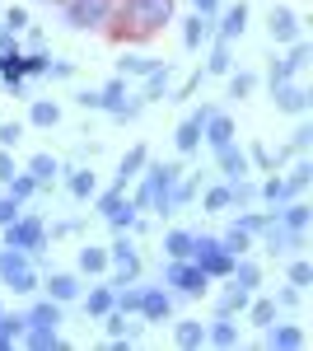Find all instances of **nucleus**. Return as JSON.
Returning <instances> with one entry per match:
<instances>
[{"label": "nucleus", "mask_w": 313, "mask_h": 351, "mask_svg": "<svg viewBox=\"0 0 313 351\" xmlns=\"http://www.w3.org/2000/svg\"><path fill=\"white\" fill-rule=\"evenodd\" d=\"M286 80H295V75H290L286 56H276V61H271V71H266V84H271V89H276V84H286Z\"/></svg>", "instance_id": "13d9d810"}, {"label": "nucleus", "mask_w": 313, "mask_h": 351, "mask_svg": "<svg viewBox=\"0 0 313 351\" xmlns=\"http://www.w3.org/2000/svg\"><path fill=\"white\" fill-rule=\"evenodd\" d=\"M47 234H52V239H71V234H79V220H61V225H52Z\"/></svg>", "instance_id": "680f3d73"}, {"label": "nucleus", "mask_w": 313, "mask_h": 351, "mask_svg": "<svg viewBox=\"0 0 313 351\" xmlns=\"http://www.w3.org/2000/svg\"><path fill=\"white\" fill-rule=\"evenodd\" d=\"M271 104H276L281 112H290V117H304L313 99H309V89H304V84L286 80V84H276V89H271Z\"/></svg>", "instance_id": "dca6fc26"}, {"label": "nucleus", "mask_w": 313, "mask_h": 351, "mask_svg": "<svg viewBox=\"0 0 313 351\" xmlns=\"http://www.w3.org/2000/svg\"><path fill=\"white\" fill-rule=\"evenodd\" d=\"M75 263H79V271H84V276H103V271L112 267V263H108V248H99V243H84Z\"/></svg>", "instance_id": "473e14b6"}, {"label": "nucleus", "mask_w": 313, "mask_h": 351, "mask_svg": "<svg viewBox=\"0 0 313 351\" xmlns=\"http://www.w3.org/2000/svg\"><path fill=\"white\" fill-rule=\"evenodd\" d=\"M89 202L99 206V216H103L108 225H112V230H131V225H136V216H140V211H136V202H131L127 192H117V188L94 192Z\"/></svg>", "instance_id": "0eeeda50"}, {"label": "nucleus", "mask_w": 313, "mask_h": 351, "mask_svg": "<svg viewBox=\"0 0 313 351\" xmlns=\"http://www.w3.org/2000/svg\"><path fill=\"white\" fill-rule=\"evenodd\" d=\"M262 248L271 253V258H295V253H304V243H309V230H286L281 220H271L266 230L258 234Z\"/></svg>", "instance_id": "6e6552de"}, {"label": "nucleus", "mask_w": 313, "mask_h": 351, "mask_svg": "<svg viewBox=\"0 0 313 351\" xmlns=\"http://www.w3.org/2000/svg\"><path fill=\"white\" fill-rule=\"evenodd\" d=\"M286 281H290V286H299V291H309V286H313V263L295 253V258L286 263Z\"/></svg>", "instance_id": "4c0bfd02"}, {"label": "nucleus", "mask_w": 313, "mask_h": 351, "mask_svg": "<svg viewBox=\"0 0 313 351\" xmlns=\"http://www.w3.org/2000/svg\"><path fill=\"white\" fill-rule=\"evenodd\" d=\"M168 89H173V61H159L155 71L140 80V99L145 104H168Z\"/></svg>", "instance_id": "2eb2a0df"}, {"label": "nucleus", "mask_w": 313, "mask_h": 351, "mask_svg": "<svg viewBox=\"0 0 313 351\" xmlns=\"http://www.w3.org/2000/svg\"><path fill=\"white\" fill-rule=\"evenodd\" d=\"M220 243H225V248H229V253H234V258H243V253H253V248H258V239H253V234H248V230H243V225H229V230H225V234H220Z\"/></svg>", "instance_id": "c9c22d12"}, {"label": "nucleus", "mask_w": 313, "mask_h": 351, "mask_svg": "<svg viewBox=\"0 0 313 351\" xmlns=\"http://www.w3.org/2000/svg\"><path fill=\"white\" fill-rule=\"evenodd\" d=\"M276 314H281V309H276V300H271V295H258V291H253L248 309H243V319H248L253 328H266L271 319H276Z\"/></svg>", "instance_id": "7c9ffc66"}, {"label": "nucleus", "mask_w": 313, "mask_h": 351, "mask_svg": "<svg viewBox=\"0 0 313 351\" xmlns=\"http://www.w3.org/2000/svg\"><path fill=\"white\" fill-rule=\"evenodd\" d=\"M42 291H47V300H56V304H71V300H79V276L75 271H47L42 276Z\"/></svg>", "instance_id": "f3484780"}, {"label": "nucleus", "mask_w": 313, "mask_h": 351, "mask_svg": "<svg viewBox=\"0 0 313 351\" xmlns=\"http://www.w3.org/2000/svg\"><path fill=\"white\" fill-rule=\"evenodd\" d=\"M286 145L295 150V155H304V150L313 145V122H299V127L290 132V141H286Z\"/></svg>", "instance_id": "3c124183"}, {"label": "nucleus", "mask_w": 313, "mask_h": 351, "mask_svg": "<svg viewBox=\"0 0 313 351\" xmlns=\"http://www.w3.org/2000/svg\"><path fill=\"white\" fill-rule=\"evenodd\" d=\"M112 5L117 0H61V24L71 33H99V28L112 24Z\"/></svg>", "instance_id": "7ed1b4c3"}, {"label": "nucleus", "mask_w": 313, "mask_h": 351, "mask_svg": "<svg viewBox=\"0 0 313 351\" xmlns=\"http://www.w3.org/2000/svg\"><path fill=\"white\" fill-rule=\"evenodd\" d=\"M47 75H52V80H71V75H75V61H61V56H52V61H47Z\"/></svg>", "instance_id": "bf43d9fd"}, {"label": "nucleus", "mask_w": 313, "mask_h": 351, "mask_svg": "<svg viewBox=\"0 0 313 351\" xmlns=\"http://www.w3.org/2000/svg\"><path fill=\"white\" fill-rule=\"evenodd\" d=\"M47 61H52V56L42 52V47L24 52V75H47Z\"/></svg>", "instance_id": "864d4df0"}, {"label": "nucleus", "mask_w": 313, "mask_h": 351, "mask_svg": "<svg viewBox=\"0 0 313 351\" xmlns=\"http://www.w3.org/2000/svg\"><path fill=\"white\" fill-rule=\"evenodd\" d=\"M61 309H66V304H56V300H38L24 314V328H61V319H66Z\"/></svg>", "instance_id": "5701e85b"}, {"label": "nucleus", "mask_w": 313, "mask_h": 351, "mask_svg": "<svg viewBox=\"0 0 313 351\" xmlns=\"http://www.w3.org/2000/svg\"><path fill=\"white\" fill-rule=\"evenodd\" d=\"M309 61H313V47L304 43V38H295V43H290V52H286V66H290V75H299V71H304Z\"/></svg>", "instance_id": "37998d69"}, {"label": "nucleus", "mask_w": 313, "mask_h": 351, "mask_svg": "<svg viewBox=\"0 0 313 351\" xmlns=\"http://www.w3.org/2000/svg\"><path fill=\"white\" fill-rule=\"evenodd\" d=\"M266 33H271L276 47H290L295 38H304V19H299L290 5H271V14H266Z\"/></svg>", "instance_id": "9d476101"}, {"label": "nucleus", "mask_w": 313, "mask_h": 351, "mask_svg": "<svg viewBox=\"0 0 313 351\" xmlns=\"http://www.w3.org/2000/svg\"><path fill=\"white\" fill-rule=\"evenodd\" d=\"M0 28H5V33H24V28H28V10H24V5L0 10Z\"/></svg>", "instance_id": "de8ad7c7"}, {"label": "nucleus", "mask_w": 313, "mask_h": 351, "mask_svg": "<svg viewBox=\"0 0 313 351\" xmlns=\"http://www.w3.org/2000/svg\"><path fill=\"white\" fill-rule=\"evenodd\" d=\"M210 38H215V19H210V14H197V10H192V14L183 19V47H187V52H201Z\"/></svg>", "instance_id": "a211bd4d"}, {"label": "nucleus", "mask_w": 313, "mask_h": 351, "mask_svg": "<svg viewBox=\"0 0 313 351\" xmlns=\"http://www.w3.org/2000/svg\"><path fill=\"white\" fill-rule=\"evenodd\" d=\"M0 309H5V304H0Z\"/></svg>", "instance_id": "338daca9"}, {"label": "nucleus", "mask_w": 313, "mask_h": 351, "mask_svg": "<svg viewBox=\"0 0 313 351\" xmlns=\"http://www.w3.org/2000/svg\"><path fill=\"white\" fill-rule=\"evenodd\" d=\"M24 337V314H10V309H0V351H10L14 342Z\"/></svg>", "instance_id": "e433bc0d"}, {"label": "nucleus", "mask_w": 313, "mask_h": 351, "mask_svg": "<svg viewBox=\"0 0 313 351\" xmlns=\"http://www.w3.org/2000/svg\"><path fill=\"white\" fill-rule=\"evenodd\" d=\"M66 173V192L75 197V202H89L94 192H99V178H94V169H61Z\"/></svg>", "instance_id": "a878e982"}, {"label": "nucleus", "mask_w": 313, "mask_h": 351, "mask_svg": "<svg viewBox=\"0 0 313 351\" xmlns=\"http://www.w3.org/2000/svg\"><path fill=\"white\" fill-rule=\"evenodd\" d=\"M271 300H276V309H286V314H295V309H299V300H304V291H299V286H290V281H286V286H281V291H276Z\"/></svg>", "instance_id": "8fccbe9b"}, {"label": "nucleus", "mask_w": 313, "mask_h": 351, "mask_svg": "<svg viewBox=\"0 0 313 351\" xmlns=\"http://www.w3.org/2000/svg\"><path fill=\"white\" fill-rule=\"evenodd\" d=\"M75 104H79L84 112H103V99H99V89H79Z\"/></svg>", "instance_id": "052dcab7"}, {"label": "nucleus", "mask_w": 313, "mask_h": 351, "mask_svg": "<svg viewBox=\"0 0 313 351\" xmlns=\"http://www.w3.org/2000/svg\"><path fill=\"white\" fill-rule=\"evenodd\" d=\"M253 89H258L253 71H229V99H253Z\"/></svg>", "instance_id": "c03bdc74"}, {"label": "nucleus", "mask_w": 313, "mask_h": 351, "mask_svg": "<svg viewBox=\"0 0 313 351\" xmlns=\"http://www.w3.org/2000/svg\"><path fill=\"white\" fill-rule=\"evenodd\" d=\"M0 243L24 248V253H33V258H38V253L47 248V220L38 216V211H19V216L0 230Z\"/></svg>", "instance_id": "20e7f679"}, {"label": "nucleus", "mask_w": 313, "mask_h": 351, "mask_svg": "<svg viewBox=\"0 0 313 351\" xmlns=\"http://www.w3.org/2000/svg\"><path fill=\"white\" fill-rule=\"evenodd\" d=\"M140 324H168L173 319V291L168 286H140V309H136Z\"/></svg>", "instance_id": "1a4fd4ad"}, {"label": "nucleus", "mask_w": 313, "mask_h": 351, "mask_svg": "<svg viewBox=\"0 0 313 351\" xmlns=\"http://www.w3.org/2000/svg\"><path fill=\"white\" fill-rule=\"evenodd\" d=\"M10 178H14V155L0 145V183H10Z\"/></svg>", "instance_id": "e2e57ef3"}, {"label": "nucleus", "mask_w": 313, "mask_h": 351, "mask_svg": "<svg viewBox=\"0 0 313 351\" xmlns=\"http://www.w3.org/2000/svg\"><path fill=\"white\" fill-rule=\"evenodd\" d=\"M19 141H24V122H0V145L5 150H14Z\"/></svg>", "instance_id": "6e6d98bb"}, {"label": "nucleus", "mask_w": 313, "mask_h": 351, "mask_svg": "<svg viewBox=\"0 0 313 351\" xmlns=\"http://www.w3.org/2000/svg\"><path fill=\"white\" fill-rule=\"evenodd\" d=\"M164 286L173 291V300H197L210 291V276L192 258H168V267H164Z\"/></svg>", "instance_id": "423d86ee"}, {"label": "nucleus", "mask_w": 313, "mask_h": 351, "mask_svg": "<svg viewBox=\"0 0 313 351\" xmlns=\"http://www.w3.org/2000/svg\"><path fill=\"white\" fill-rule=\"evenodd\" d=\"M197 267L206 271L210 281H225L234 271V253L220 243V234H192V253H187Z\"/></svg>", "instance_id": "39448f33"}, {"label": "nucleus", "mask_w": 313, "mask_h": 351, "mask_svg": "<svg viewBox=\"0 0 313 351\" xmlns=\"http://www.w3.org/2000/svg\"><path fill=\"white\" fill-rule=\"evenodd\" d=\"M238 136V127H234V117H229V112H210L206 117V127H201V141H206L210 150H220V145H229V141H234Z\"/></svg>", "instance_id": "aec40b11"}, {"label": "nucleus", "mask_w": 313, "mask_h": 351, "mask_svg": "<svg viewBox=\"0 0 313 351\" xmlns=\"http://www.w3.org/2000/svg\"><path fill=\"white\" fill-rule=\"evenodd\" d=\"M220 5H225V0H192V10H197V14H210V19L220 14Z\"/></svg>", "instance_id": "0e129e2a"}, {"label": "nucleus", "mask_w": 313, "mask_h": 351, "mask_svg": "<svg viewBox=\"0 0 313 351\" xmlns=\"http://www.w3.org/2000/svg\"><path fill=\"white\" fill-rule=\"evenodd\" d=\"M19 211H24V202H19V197H10V192H5V197H0V230H5V225H10V220L19 216Z\"/></svg>", "instance_id": "4d7b16f0"}, {"label": "nucleus", "mask_w": 313, "mask_h": 351, "mask_svg": "<svg viewBox=\"0 0 313 351\" xmlns=\"http://www.w3.org/2000/svg\"><path fill=\"white\" fill-rule=\"evenodd\" d=\"M99 99H103V112H112L122 99H127V75H112V80L99 89Z\"/></svg>", "instance_id": "a18cd8bd"}, {"label": "nucleus", "mask_w": 313, "mask_h": 351, "mask_svg": "<svg viewBox=\"0 0 313 351\" xmlns=\"http://www.w3.org/2000/svg\"><path fill=\"white\" fill-rule=\"evenodd\" d=\"M112 19L122 24L127 38H155L173 24V0H117Z\"/></svg>", "instance_id": "f257e3e1"}, {"label": "nucleus", "mask_w": 313, "mask_h": 351, "mask_svg": "<svg viewBox=\"0 0 313 351\" xmlns=\"http://www.w3.org/2000/svg\"><path fill=\"white\" fill-rule=\"evenodd\" d=\"M206 75H229L234 71V43H225V38H210V56L206 66H201Z\"/></svg>", "instance_id": "4be33fe9"}, {"label": "nucleus", "mask_w": 313, "mask_h": 351, "mask_svg": "<svg viewBox=\"0 0 313 351\" xmlns=\"http://www.w3.org/2000/svg\"><path fill=\"white\" fill-rule=\"evenodd\" d=\"M201 80H206V71H192V75H187L178 89H168V104H187V99H192V94L201 89Z\"/></svg>", "instance_id": "49530a36"}, {"label": "nucleus", "mask_w": 313, "mask_h": 351, "mask_svg": "<svg viewBox=\"0 0 313 351\" xmlns=\"http://www.w3.org/2000/svg\"><path fill=\"white\" fill-rule=\"evenodd\" d=\"M201 211H206V216H225V211H234V192H229V183H210V188L201 192Z\"/></svg>", "instance_id": "c85d7f7f"}, {"label": "nucleus", "mask_w": 313, "mask_h": 351, "mask_svg": "<svg viewBox=\"0 0 313 351\" xmlns=\"http://www.w3.org/2000/svg\"><path fill=\"white\" fill-rule=\"evenodd\" d=\"M313 183V160H295V169L286 173V188L290 197H304V188Z\"/></svg>", "instance_id": "ea45409f"}, {"label": "nucleus", "mask_w": 313, "mask_h": 351, "mask_svg": "<svg viewBox=\"0 0 313 351\" xmlns=\"http://www.w3.org/2000/svg\"><path fill=\"white\" fill-rule=\"evenodd\" d=\"M206 347H238V324L229 314H215L206 324Z\"/></svg>", "instance_id": "393cba45"}, {"label": "nucleus", "mask_w": 313, "mask_h": 351, "mask_svg": "<svg viewBox=\"0 0 313 351\" xmlns=\"http://www.w3.org/2000/svg\"><path fill=\"white\" fill-rule=\"evenodd\" d=\"M262 342L271 351H299V347H309V332L299 324H281V319H271V324L262 328Z\"/></svg>", "instance_id": "f8f14e48"}, {"label": "nucleus", "mask_w": 313, "mask_h": 351, "mask_svg": "<svg viewBox=\"0 0 313 351\" xmlns=\"http://www.w3.org/2000/svg\"><path fill=\"white\" fill-rule=\"evenodd\" d=\"M56 122H61V104H52V99L28 104V127H56Z\"/></svg>", "instance_id": "f704fd0d"}, {"label": "nucleus", "mask_w": 313, "mask_h": 351, "mask_svg": "<svg viewBox=\"0 0 313 351\" xmlns=\"http://www.w3.org/2000/svg\"><path fill=\"white\" fill-rule=\"evenodd\" d=\"M164 56H150V52H122L117 56V75H127V80H145L150 71H155Z\"/></svg>", "instance_id": "412c9836"}, {"label": "nucleus", "mask_w": 313, "mask_h": 351, "mask_svg": "<svg viewBox=\"0 0 313 351\" xmlns=\"http://www.w3.org/2000/svg\"><path fill=\"white\" fill-rule=\"evenodd\" d=\"M229 192H234V206H253V202H258V183H253V178L229 183Z\"/></svg>", "instance_id": "603ef678"}, {"label": "nucleus", "mask_w": 313, "mask_h": 351, "mask_svg": "<svg viewBox=\"0 0 313 351\" xmlns=\"http://www.w3.org/2000/svg\"><path fill=\"white\" fill-rule=\"evenodd\" d=\"M210 104H201V108H192L183 117V122H178V132H173V145H178V155H197V150H201V127H206V117H210Z\"/></svg>", "instance_id": "9b49d317"}, {"label": "nucleus", "mask_w": 313, "mask_h": 351, "mask_svg": "<svg viewBox=\"0 0 313 351\" xmlns=\"http://www.w3.org/2000/svg\"><path fill=\"white\" fill-rule=\"evenodd\" d=\"M248 164L262 169V173H271V150H266L262 141H253V145H248Z\"/></svg>", "instance_id": "5fc2aeb1"}, {"label": "nucleus", "mask_w": 313, "mask_h": 351, "mask_svg": "<svg viewBox=\"0 0 313 351\" xmlns=\"http://www.w3.org/2000/svg\"><path fill=\"white\" fill-rule=\"evenodd\" d=\"M5 192H10V197H19V202H24V206H28V202H33V192H38V178H33L28 169H24V173L14 169V178L5 183Z\"/></svg>", "instance_id": "a19ab883"}, {"label": "nucleus", "mask_w": 313, "mask_h": 351, "mask_svg": "<svg viewBox=\"0 0 313 351\" xmlns=\"http://www.w3.org/2000/svg\"><path fill=\"white\" fill-rule=\"evenodd\" d=\"M0 286H10L14 295H33V291H42V276H38V267H33V253L0 243Z\"/></svg>", "instance_id": "f03ea898"}, {"label": "nucleus", "mask_w": 313, "mask_h": 351, "mask_svg": "<svg viewBox=\"0 0 313 351\" xmlns=\"http://www.w3.org/2000/svg\"><path fill=\"white\" fill-rule=\"evenodd\" d=\"M28 351H61L66 347V337H61V328H24V337H19Z\"/></svg>", "instance_id": "cd10ccee"}, {"label": "nucleus", "mask_w": 313, "mask_h": 351, "mask_svg": "<svg viewBox=\"0 0 313 351\" xmlns=\"http://www.w3.org/2000/svg\"><path fill=\"white\" fill-rule=\"evenodd\" d=\"M253 19V10L238 0V5H220V14H215V38H225V43H238L243 38V28Z\"/></svg>", "instance_id": "ddd939ff"}, {"label": "nucleus", "mask_w": 313, "mask_h": 351, "mask_svg": "<svg viewBox=\"0 0 313 351\" xmlns=\"http://www.w3.org/2000/svg\"><path fill=\"white\" fill-rule=\"evenodd\" d=\"M99 324L108 328V337H131L136 342V324H131V314H122V309H108Z\"/></svg>", "instance_id": "58836bf2"}, {"label": "nucleus", "mask_w": 313, "mask_h": 351, "mask_svg": "<svg viewBox=\"0 0 313 351\" xmlns=\"http://www.w3.org/2000/svg\"><path fill=\"white\" fill-rule=\"evenodd\" d=\"M225 281H234V286H243V291H258V286H262V267L243 253V258H234V271H229Z\"/></svg>", "instance_id": "2f4dec72"}, {"label": "nucleus", "mask_w": 313, "mask_h": 351, "mask_svg": "<svg viewBox=\"0 0 313 351\" xmlns=\"http://www.w3.org/2000/svg\"><path fill=\"white\" fill-rule=\"evenodd\" d=\"M271 220H276V211H243V216H238V225H243V230L258 239V234L266 230V225H271Z\"/></svg>", "instance_id": "09e8293b"}, {"label": "nucleus", "mask_w": 313, "mask_h": 351, "mask_svg": "<svg viewBox=\"0 0 313 351\" xmlns=\"http://www.w3.org/2000/svg\"><path fill=\"white\" fill-rule=\"evenodd\" d=\"M173 342L183 351L206 347V324H201V319H173Z\"/></svg>", "instance_id": "b1692460"}, {"label": "nucleus", "mask_w": 313, "mask_h": 351, "mask_svg": "<svg viewBox=\"0 0 313 351\" xmlns=\"http://www.w3.org/2000/svg\"><path fill=\"white\" fill-rule=\"evenodd\" d=\"M192 253V230H168L164 234V258H187Z\"/></svg>", "instance_id": "79ce46f5"}, {"label": "nucleus", "mask_w": 313, "mask_h": 351, "mask_svg": "<svg viewBox=\"0 0 313 351\" xmlns=\"http://www.w3.org/2000/svg\"><path fill=\"white\" fill-rule=\"evenodd\" d=\"M215 169L225 173V183H238V178H248V173H253L248 150H238V141H229V145H220V150H215Z\"/></svg>", "instance_id": "4468645a"}, {"label": "nucleus", "mask_w": 313, "mask_h": 351, "mask_svg": "<svg viewBox=\"0 0 313 351\" xmlns=\"http://www.w3.org/2000/svg\"><path fill=\"white\" fill-rule=\"evenodd\" d=\"M61 169H66V164L56 160V155H33V160H28V173L38 178V188L56 183V178H61Z\"/></svg>", "instance_id": "72a5a7b5"}, {"label": "nucleus", "mask_w": 313, "mask_h": 351, "mask_svg": "<svg viewBox=\"0 0 313 351\" xmlns=\"http://www.w3.org/2000/svg\"><path fill=\"white\" fill-rule=\"evenodd\" d=\"M248 300H253V291H243V286H225V295L215 300V314H229V319H243V309H248Z\"/></svg>", "instance_id": "c756f323"}, {"label": "nucleus", "mask_w": 313, "mask_h": 351, "mask_svg": "<svg viewBox=\"0 0 313 351\" xmlns=\"http://www.w3.org/2000/svg\"><path fill=\"white\" fill-rule=\"evenodd\" d=\"M42 5H61V0H42Z\"/></svg>", "instance_id": "69168bd1"}, {"label": "nucleus", "mask_w": 313, "mask_h": 351, "mask_svg": "<svg viewBox=\"0 0 313 351\" xmlns=\"http://www.w3.org/2000/svg\"><path fill=\"white\" fill-rule=\"evenodd\" d=\"M145 164H150V150H145V145H131L127 155H122V164H117V178H112V188L127 192L131 183L140 178V169H145Z\"/></svg>", "instance_id": "6ab92c4d"}, {"label": "nucleus", "mask_w": 313, "mask_h": 351, "mask_svg": "<svg viewBox=\"0 0 313 351\" xmlns=\"http://www.w3.org/2000/svg\"><path fill=\"white\" fill-rule=\"evenodd\" d=\"M79 295H84V314H89V319H103L108 309H112V304H117V291H112V286H89V291H79Z\"/></svg>", "instance_id": "bb28decb"}]
</instances>
